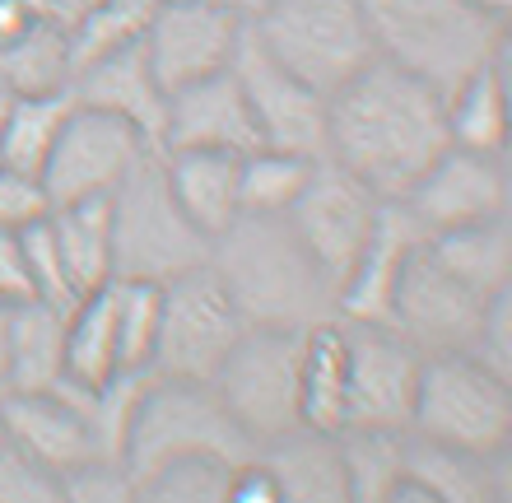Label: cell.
<instances>
[{"label":"cell","mask_w":512,"mask_h":503,"mask_svg":"<svg viewBox=\"0 0 512 503\" xmlns=\"http://www.w3.org/2000/svg\"><path fill=\"white\" fill-rule=\"evenodd\" d=\"M229 457H173L135 480V499L149 503H224L229 494Z\"/></svg>","instance_id":"d590c367"},{"label":"cell","mask_w":512,"mask_h":503,"mask_svg":"<svg viewBox=\"0 0 512 503\" xmlns=\"http://www.w3.org/2000/svg\"><path fill=\"white\" fill-rule=\"evenodd\" d=\"M312 164L317 159L275 150V145H256V150L238 154V201H243V210L247 215H284L308 182Z\"/></svg>","instance_id":"836d02e7"},{"label":"cell","mask_w":512,"mask_h":503,"mask_svg":"<svg viewBox=\"0 0 512 503\" xmlns=\"http://www.w3.org/2000/svg\"><path fill=\"white\" fill-rule=\"evenodd\" d=\"M61 499L75 503H131L135 480L122 457H84L61 476Z\"/></svg>","instance_id":"74e56055"},{"label":"cell","mask_w":512,"mask_h":503,"mask_svg":"<svg viewBox=\"0 0 512 503\" xmlns=\"http://www.w3.org/2000/svg\"><path fill=\"white\" fill-rule=\"evenodd\" d=\"M447 271L466 280L475 294H499L512 285V224L508 215H489L457 229H438L424 238Z\"/></svg>","instance_id":"4316f807"},{"label":"cell","mask_w":512,"mask_h":503,"mask_svg":"<svg viewBox=\"0 0 512 503\" xmlns=\"http://www.w3.org/2000/svg\"><path fill=\"white\" fill-rule=\"evenodd\" d=\"M47 229H52L61 261H66L70 280L80 294L108 285L112 280V201L108 196H84L47 210Z\"/></svg>","instance_id":"83f0119b"},{"label":"cell","mask_w":512,"mask_h":503,"mask_svg":"<svg viewBox=\"0 0 512 503\" xmlns=\"http://www.w3.org/2000/svg\"><path fill=\"white\" fill-rule=\"evenodd\" d=\"M382 61L429 80L438 94L508 47V19L475 0H359Z\"/></svg>","instance_id":"3957f363"},{"label":"cell","mask_w":512,"mask_h":503,"mask_svg":"<svg viewBox=\"0 0 512 503\" xmlns=\"http://www.w3.org/2000/svg\"><path fill=\"white\" fill-rule=\"evenodd\" d=\"M66 382V308L42 299L14 303L5 327V387L47 392Z\"/></svg>","instance_id":"cb8c5ba5"},{"label":"cell","mask_w":512,"mask_h":503,"mask_svg":"<svg viewBox=\"0 0 512 503\" xmlns=\"http://www.w3.org/2000/svg\"><path fill=\"white\" fill-rule=\"evenodd\" d=\"M14 98H19V89H14V84L0 75V122H5V112L14 108Z\"/></svg>","instance_id":"bcb514c9"},{"label":"cell","mask_w":512,"mask_h":503,"mask_svg":"<svg viewBox=\"0 0 512 503\" xmlns=\"http://www.w3.org/2000/svg\"><path fill=\"white\" fill-rule=\"evenodd\" d=\"M224 503H280V480L270 476V466L256 452H247L243 462H233Z\"/></svg>","instance_id":"b9f144b4"},{"label":"cell","mask_w":512,"mask_h":503,"mask_svg":"<svg viewBox=\"0 0 512 503\" xmlns=\"http://www.w3.org/2000/svg\"><path fill=\"white\" fill-rule=\"evenodd\" d=\"M261 145L247 98L233 80V70H215L191 84L168 89V117H163L159 150H219L247 154Z\"/></svg>","instance_id":"d6986e66"},{"label":"cell","mask_w":512,"mask_h":503,"mask_svg":"<svg viewBox=\"0 0 512 503\" xmlns=\"http://www.w3.org/2000/svg\"><path fill=\"white\" fill-rule=\"evenodd\" d=\"M298 359H303V331L247 327L224 354V364L215 368L210 387L252 448L303 424L298 420Z\"/></svg>","instance_id":"ba28073f"},{"label":"cell","mask_w":512,"mask_h":503,"mask_svg":"<svg viewBox=\"0 0 512 503\" xmlns=\"http://www.w3.org/2000/svg\"><path fill=\"white\" fill-rule=\"evenodd\" d=\"M47 210H52V196H47L38 173L0 164V229L19 233V229H28V224L47 219Z\"/></svg>","instance_id":"60d3db41"},{"label":"cell","mask_w":512,"mask_h":503,"mask_svg":"<svg viewBox=\"0 0 512 503\" xmlns=\"http://www.w3.org/2000/svg\"><path fill=\"white\" fill-rule=\"evenodd\" d=\"M0 75L19 89V94H52V89H70V38L66 24L42 19L0 47Z\"/></svg>","instance_id":"d6a6232c"},{"label":"cell","mask_w":512,"mask_h":503,"mask_svg":"<svg viewBox=\"0 0 512 503\" xmlns=\"http://www.w3.org/2000/svg\"><path fill=\"white\" fill-rule=\"evenodd\" d=\"M0 438H5V429H0Z\"/></svg>","instance_id":"681fc988"},{"label":"cell","mask_w":512,"mask_h":503,"mask_svg":"<svg viewBox=\"0 0 512 503\" xmlns=\"http://www.w3.org/2000/svg\"><path fill=\"white\" fill-rule=\"evenodd\" d=\"M461 354H471L475 364L512 378V285L485 299V313L475 322V336Z\"/></svg>","instance_id":"ab89813d"},{"label":"cell","mask_w":512,"mask_h":503,"mask_svg":"<svg viewBox=\"0 0 512 503\" xmlns=\"http://www.w3.org/2000/svg\"><path fill=\"white\" fill-rule=\"evenodd\" d=\"M5 327H10V308L0 303V387H5Z\"/></svg>","instance_id":"7dc6e473"},{"label":"cell","mask_w":512,"mask_h":503,"mask_svg":"<svg viewBox=\"0 0 512 503\" xmlns=\"http://www.w3.org/2000/svg\"><path fill=\"white\" fill-rule=\"evenodd\" d=\"M19 243H24V261H28V280H33V299L42 303H56V308H70L80 299V289L70 280L66 261H61V247H56L47 219L19 229Z\"/></svg>","instance_id":"8d00e7d4"},{"label":"cell","mask_w":512,"mask_h":503,"mask_svg":"<svg viewBox=\"0 0 512 503\" xmlns=\"http://www.w3.org/2000/svg\"><path fill=\"white\" fill-rule=\"evenodd\" d=\"M410 434L471 452L512 443V378L475 364L471 354H424L410 410Z\"/></svg>","instance_id":"52a82bcc"},{"label":"cell","mask_w":512,"mask_h":503,"mask_svg":"<svg viewBox=\"0 0 512 503\" xmlns=\"http://www.w3.org/2000/svg\"><path fill=\"white\" fill-rule=\"evenodd\" d=\"M447 145L443 94L382 56L326 98V159L350 168L382 201L405 196Z\"/></svg>","instance_id":"6da1fadb"},{"label":"cell","mask_w":512,"mask_h":503,"mask_svg":"<svg viewBox=\"0 0 512 503\" xmlns=\"http://www.w3.org/2000/svg\"><path fill=\"white\" fill-rule=\"evenodd\" d=\"M33 299V280H28V261H24V243L14 229H0V303L14 308V303Z\"/></svg>","instance_id":"7bdbcfd3"},{"label":"cell","mask_w":512,"mask_h":503,"mask_svg":"<svg viewBox=\"0 0 512 503\" xmlns=\"http://www.w3.org/2000/svg\"><path fill=\"white\" fill-rule=\"evenodd\" d=\"M201 452L243 462L252 443L229 420V410H224V401L215 396L210 382L149 373L145 392L135 401L131 434H126V452H122L131 480L149 476L154 466L173 462V457H201Z\"/></svg>","instance_id":"8992f818"},{"label":"cell","mask_w":512,"mask_h":503,"mask_svg":"<svg viewBox=\"0 0 512 503\" xmlns=\"http://www.w3.org/2000/svg\"><path fill=\"white\" fill-rule=\"evenodd\" d=\"M0 429L14 448H24L56 476H66L84 457H98L94 429L84 415V387H70V382H56L47 392L0 387Z\"/></svg>","instance_id":"ac0fdd59"},{"label":"cell","mask_w":512,"mask_h":503,"mask_svg":"<svg viewBox=\"0 0 512 503\" xmlns=\"http://www.w3.org/2000/svg\"><path fill=\"white\" fill-rule=\"evenodd\" d=\"M512 443L499 452H471L452 443L405 434V471L387 503H508Z\"/></svg>","instance_id":"e0dca14e"},{"label":"cell","mask_w":512,"mask_h":503,"mask_svg":"<svg viewBox=\"0 0 512 503\" xmlns=\"http://www.w3.org/2000/svg\"><path fill=\"white\" fill-rule=\"evenodd\" d=\"M70 98L84 103V108L108 112V117H122V122L135 126L154 150L163 145L168 89H163L154 66H149L145 42L117 47V52L98 56V61H84V66L70 75Z\"/></svg>","instance_id":"ffe728a7"},{"label":"cell","mask_w":512,"mask_h":503,"mask_svg":"<svg viewBox=\"0 0 512 503\" xmlns=\"http://www.w3.org/2000/svg\"><path fill=\"white\" fill-rule=\"evenodd\" d=\"M61 499V476L33 462L24 448L0 438V503H56Z\"/></svg>","instance_id":"f35d334b"},{"label":"cell","mask_w":512,"mask_h":503,"mask_svg":"<svg viewBox=\"0 0 512 503\" xmlns=\"http://www.w3.org/2000/svg\"><path fill=\"white\" fill-rule=\"evenodd\" d=\"M350 345V415L345 424L410 429L424 350H415L391 322H345Z\"/></svg>","instance_id":"5bb4252c"},{"label":"cell","mask_w":512,"mask_h":503,"mask_svg":"<svg viewBox=\"0 0 512 503\" xmlns=\"http://www.w3.org/2000/svg\"><path fill=\"white\" fill-rule=\"evenodd\" d=\"M145 154H154L135 126H126L122 117H108L98 108L75 103L56 136L47 164H42V187L52 196V205L84 201V196H112L117 182L131 173Z\"/></svg>","instance_id":"7c38bea8"},{"label":"cell","mask_w":512,"mask_h":503,"mask_svg":"<svg viewBox=\"0 0 512 503\" xmlns=\"http://www.w3.org/2000/svg\"><path fill=\"white\" fill-rule=\"evenodd\" d=\"M159 168H163L168 191H173L177 210H182L210 243L243 215V201H238V154L159 150Z\"/></svg>","instance_id":"603a6c76"},{"label":"cell","mask_w":512,"mask_h":503,"mask_svg":"<svg viewBox=\"0 0 512 503\" xmlns=\"http://www.w3.org/2000/svg\"><path fill=\"white\" fill-rule=\"evenodd\" d=\"M243 24L247 19H238L215 0H159L140 42H145V56L159 84L177 89V84H191L201 75L229 70Z\"/></svg>","instance_id":"2e32d148"},{"label":"cell","mask_w":512,"mask_h":503,"mask_svg":"<svg viewBox=\"0 0 512 503\" xmlns=\"http://www.w3.org/2000/svg\"><path fill=\"white\" fill-rule=\"evenodd\" d=\"M396 201L424 233L457 229L489 215H508V159L447 145Z\"/></svg>","instance_id":"9a60e30c"},{"label":"cell","mask_w":512,"mask_h":503,"mask_svg":"<svg viewBox=\"0 0 512 503\" xmlns=\"http://www.w3.org/2000/svg\"><path fill=\"white\" fill-rule=\"evenodd\" d=\"M405 434L410 429H368V424H345L340 429L350 503H387L391 485L405 471Z\"/></svg>","instance_id":"4dcf8cb0"},{"label":"cell","mask_w":512,"mask_h":503,"mask_svg":"<svg viewBox=\"0 0 512 503\" xmlns=\"http://www.w3.org/2000/svg\"><path fill=\"white\" fill-rule=\"evenodd\" d=\"M345 415H350V345H345V322L326 317L303 331L298 420L312 429H345Z\"/></svg>","instance_id":"484cf974"},{"label":"cell","mask_w":512,"mask_h":503,"mask_svg":"<svg viewBox=\"0 0 512 503\" xmlns=\"http://www.w3.org/2000/svg\"><path fill=\"white\" fill-rule=\"evenodd\" d=\"M154 5H159V0H89L66 24L70 75H75L84 61H98V56H108V52H117V47H131V42L145 38L149 19H154Z\"/></svg>","instance_id":"1f68e13d"},{"label":"cell","mask_w":512,"mask_h":503,"mask_svg":"<svg viewBox=\"0 0 512 503\" xmlns=\"http://www.w3.org/2000/svg\"><path fill=\"white\" fill-rule=\"evenodd\" d=\"M485 299L489 294H475L466 280L447 271L429 252V243H419L405 257L396 294H391V327L424 354L466 350L475 322L485 313Z\"/></svg>","instance_id":"4fadbf2b"},{"label":"cell","mask_w":512,"mask_h":503,"mask_svg":"<svg viewBox=\"0 0 512 503\" xmlns=\"http://www.w3.org/2000/svg\"><path fill=\"white\" fill-rule=\"evenodd\" d=\"M215 5H224V10H233L238 19H256V14L266 10L270 0H215Z\"/></svg>","instance_id":"f6af8a7d"},{"label":"cell","mask_w":512,"mask_h":503,"mask_svg":"<svg viewBox=\"0 0 512 503\" xmlns=\"http://www.w3.org/2000/svg\"><path fill=\"white\" fill-rule=\"evenodd\" d=\"M75 98L70 89H52V94H19L14 108L5 112L0 122V164L10 168H24V173H38L52 154L61 126H66Z\"/></svg>","instance_id":"f546056e"},{"label":"cell","mask_w":512,"mask_h":503,"mask_svg":"<svg viewBox=\"0 0 512 503\" xmlns=\"http://www.w3.org/2000/svg\"><path fill=\"white\" fill-rule=\"evenodd\" d=\"M159 303H163V285H154V280H112V313H117V359H122V373H149V364H154Z\"/></svg>","instance_id":"e575fe53"},{"label":"cell","mask_w":512,"mask_h":503,"mask_svg":"<svg viewBox=\"0 0 512 503\" xmlns=\"http://www.w3.org/2000/svg\"><path fill=\"white\" fill-rule=\"evenodd\" d=\"M280 480V499L294 503H350L345 485V457H340V429H312L294 424L280 438L252 448Z\"/></svg>","instance_id":"7402d4cb"},{"label":"cell","mask_w":512,"mask_h":503,"mask_svg":"<svg viewBox=\"0 0 512 503\" xmlns=\"http://www.w3.org/2000/svg\"><path fill=\"white\" fill-rule=\"evenodd\" d=\"M480 10H489V14H499V19H508L512 14V0H475Z\"/></svg>","instance_id":"c3c4849f"},{"label":"cell","mask_w":512,"mask_h":503,"mask_svg":"<svg viewBox=\"0 0 512 503\" xmlns=\"http://www.w3.org/2000/svg\"><path fill=\"white\" fill-rule=\"evenodd\" d=\"M112 373H122V359H117V313L108 280L66 308V382L94 392Z\"/></svg>","instance_id":"f1b7e54d"},{"label":"cell","mask_w":512,"mask_h":503,"mask_svg":"<svg viewBox=\"0 0 512 503\" xmlns=\"http://www.w3.org/2000/svg\"><path fill=\"white\" fill-rule=\"evenodd\" d=\"M429 233L419 229L401 201H382V215L373 224V238L359 252L354 271L336 289V317L340 322H391V294L401 280L405 257L424 243Z\"/></svg>","instance_id":"44dd1931"},{"label":"cell","mask_w":512,"mask_h":503,"mask_svg":"<svg viewBox=\"0 0 512 503\" xmlns=\"http://www.w3.org/2000/svg\"><path fill=\"white\" fill-rule=\"evenodd\" d=\"M210 271L224 280L247 327L308 331L336 317V289L284 215L243 210L210 243Z\"/></svg>","instance_id":"7a4b0ae2"},{"label":"cell","mask_w":512,"mask_h":503,"mask_svg":"<svg viewBox=\"0 0 512 503\" xmlns=\"http://www.w3.org/2000/svg\"><path fill=\"white\" fill-rule=\"evenodd\" d=\"M382 215V196L373 187H364L350 168L317 159L303 182V191L294 196V205L284 210L289 229L298 233V243L312 252V261L322 266V275L331 280V289L345 285V275L354 271L359 252L373 238V224Z\"/></svg>","instance_id":"30bf717a"},{"label":"cell","mask_w":512,"mask_h":503,"mask_svg":"<svg viewBox=\"0 0 512 503\" xmlns=\"http://www.w3.org/2000/svg\"><path fill=\"white\" fill-rule=\"evenodd\" d=\"M33 5H38L42 14H52L56 24H70V19H75V14H80L89 0H33Z\"/></svg>","instance_id":"ee69618b"},{"label":"cell","mask_w":512,"mask_h":503,"mask_svg":"<svg viewBox=\"0 0 512 503\" xmlns=\"http://www.w3.org/2000/svg\"><path fill=\"white\" fill-rule=\"evenodd\" d=\"M247 331L238 303L229 299V289L210 271V261L196 271H182L173 280H163V303H159V345H154V364L149 373L159 378H191L210 382L215 368L224 364V354L233 350V340Z\"/></svg>","instance_id":"9c48e42d"},{"label":"cell","mask_w":512,"mask_h":503,"mask_svg":"<svg viewBox=\"0 0 512 503\" xmlns=\"http://www.w3.org/2000/svg\"><path fill=\"white\" fill-rule=\"evenodd\" d=\"M247 24L284 70H294L322 98L378 56L359 0H270Z\"/></svg>","instance_id":"5b68a950"},{"label":"cell","mask_w":512,"mask_h":503,"mask_svg":"<svg viewBox=\"0 0 512 503\" xmlns=\"http://www.w3.org/2000/svg\"><path fill=\"white\" fill-rule=\"evenodd\" d=\"M443 122H447V140L461 145V150H480V154L508 150V47L447 89Z\"/></svg>","instance_id":"d4e9b609"},{"label":"cell","mask_w":512,"mask_h":503,"mask_svg":"<svg viewBox=\"0 0 512 503\" xmlns=\"http://www.w3.org/2000/svg\"><path fill=\"white\" fill-rule=\"evenodd\" d=\"M112 201V280H173L210 261V238L177 210L159 150L117 182Z\"/></svg>","instance_id":"277c9868"},{"label":"cell","mask_w":512,"mask_h":503,"mask_svg":"<svg viewBox=\"0 0 512 503\" xmlns=\"http://www.w3.org/2000/svg\"><path fill=\"white\" fill-rule=\"evenodd\" d=\"M229 70L247 98V112H252L261 145L326 159V98L317 89H308L294 70H284L261 47L252 24H243V38L233 47Z\"/></svg>","instance_id":"8fae6325"}]
</instances>
